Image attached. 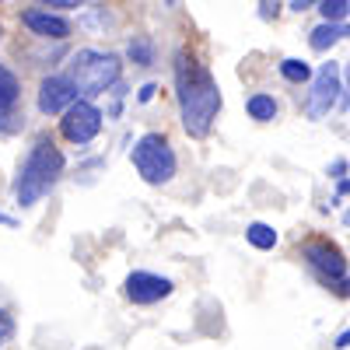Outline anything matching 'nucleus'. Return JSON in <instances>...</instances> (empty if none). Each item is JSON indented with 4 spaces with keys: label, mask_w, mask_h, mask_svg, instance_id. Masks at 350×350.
I'll return each mask as SVG.
<instances>
[{
    "label": "nucleus",
    "mask_w": 350,
    "mask_h": 350,
    "mask_svg": "<svg viewBox=\"0 0 350 350\" xmlns=\"http://www.w3.org/2000/svg\"><path fill=\"white\" fill-rule=\"evenodd\" d=\"M175 88H179V109L183 126L189 137H207L217 112H221V88L211 77V70L196 64L193 56L179 53L175 60Z\"/></svg>",
    "instance_id": "obj_1"
},
{
    "label": "nucleus",
    "mask_w": 350,
    "mask_h": 350,
    "mask_svg": "<svg viewBox=\"0 0 350 350\" xmlns=\"http://www.w3.org/2000/svg\"><path fill=\"white\" fill-rule=\"evenodd\" d=\"M60 172H64V154L56 151L49 140H39L36 148L28 151L25 165H21L18 186H14L18 203H21V207H32L36 200H42L53 189V183L60 179Z\"/></svg>",
    "instance_id": "obj_2"
},
{
    "label": "nucleus",
    "mask_w": 350,
    "mask_h": 350,
    "mask_svg": "<svg viewBox=\"0 0 350 350\" xmlns=\"http://www.w3.org/2000/svg\"><path fill=\"white\" fill-rule=\"evenodd\" d=\"M116 81H120V60H116L112 53L81 49L70 60V84L84 95H102Z\"/></svg>",
    "instance_id": "obj_3"
},
{
    "label": "nucleus",
    "mask_w": 350,
    "mask_h": 350,
    "mask_svg": "<svg viewBox=\"0 0 350 350\" xmlns=\"http://www.w3.org/2000/svg\"><path fill=\"white\" fill-rule=\"evenodd\" d=\"M133 168L140 172L144 183L151 186H161L175 175V151L172 144L161 137V133H148L133 144Z\"/></svg>",
    "instance_id": "obj_4"
},
{
    "label": "nucleus",
    "mask_w": 350,
    "mask_h": 350,
    "mask_svg": "<svg viewBox=\"0 0 350 350\" xmlns=\"http://www.w3.org/2000/svg\"><path fill=\"white\" fill-rule=\"evenodd\" d=\"M64 137L74 140V144H88V140H95L98 130H102V112L92 105V102H70L64 109V123H60Z\"/></svg>",
    "instance_id": "obj_5"
},
{
    "label": "nucleus",
    "mask_w": 350,
    "mask_h": 350,
    "mask_svg": "<svg viewBox=\"0 0 350 350\" xmlns=\"http://www.w3.org/2000/svg\"><path fill=\"white\" fill-rule=\"evenodd\" d=\"M336 98H340V67L336 64H323L319 74H315V84H312L308 120H323V116H329Z\"/></svg>",
    "instance_id": "obj_6"
},
{
    "label": "nucleus",
    "mask_w": 350,
    "mask_h": 350,
    "mask_svg": "<svg viewBox=\"0 0 350 350\" xmlns=\"http://www.w3.org/2000/svg\"><path fill=\"white\" fill-rule=\"evenodd\" d=\"M305 259H308V267L323 277L326 284H336V280L347 277V259H343V252H340L336 245H329V242H308V245H305Z\"/></svg>",
    "instance_id": "obj_7"
},
{
    "label": "nucleus",
    "mask_w": 350,
    "mask_h": 350,
    "mask_svg": "<svg viewBox=\"0 0 350 350\" xmlns=\"http://www.w3.org/2000/svg\"><path fill=\"white\" fill-rule=\"evenodd\" d=\"M168 295H172V280H165V277H158V273L137 270V273L126 277V298H130L133 305H154V301H161V298H168Z\"/></svg>",
    "instance_id": "obj_8"
},
{
    "label": "nucleus",
    "mask_w": 350,
    "mask_h": 350,
    "mask_svg": "<svg viewBox=\"0 0 350 350\" xmlns=\"http://www.w3.org/2000/svg\"><path fill=\"white\" fill-rule=\"evenodd\" d=\"M74 98H77V88L70 84V77H46V81L39 84V109H42L46 116L64 112Z\"/></svg>",
    "instance_id": "obj_9"
},
{
    "label": "nucleus",
    "mask_w": 350,
    "mask_h": 350,
    "mask_svg": "<svg viewBox=\"0 0 350 350\" xmlns=\"http://www.w3.org/2000/svg\"><path fill=\"white\" fill-rule=\"evenodd\" d=\"M28 28H32L36 36H42V39H67L70 36V21L67 18H60V14H49V11H25V18H21Z\"/></svg>",
    "instance_id": "obj_10"
},
{
    "label": "nucleus",
    "mask_w": 350,
    "mask_h": 350,
    "mask_svg": "<svg viewBox=\"0 0 350 350\" xmlns=\"http://www.w3.org/2000/svg\"><path fill=\"white\" fill-rule=\"evenodd\" d=\"M340 39H350V25H340V21H323L312 32V49H319V53H326L329 46H336Z\"/></svg>",
    "instance_id": "obj_11"
},
{
    "label": "nucleus",
    "mask_w": 350,
    "mask_h": 350,
    "mask_svg": "<svg viewBox=\"0 0 350 350\" xmlns=\"http://www.w3.org/2000/svg\"><path fill=\"white\" fill-rule=\"evenodd\" d=\"M18 95H21V84H18V77L4 67V64H0V105H14L18 102Z\"/></svg>",
    "instance_id": "obj_12"
},
{
    "label": "nucleus",
    "mask_w": 350,
    "mask_h": 350,
    "mask_svg": "<svg viewBox=\"0 0 350 350\" xmlns=\"http://www.w3.org/2000/svg\"><path fill=\"white\" fill-rule=\"evenodd\" d=\"M249 116H252V120H259V123H270L273 116H277V102L270 95H252L249 98Z\"/></svg>",
    "instance_id": "obj_13"
},
{
    "label": "nucleus",
    "mask_w": 350,
    "mask_h": 350,
    "mask_svg": "<svg viewBox=\"0 0 350 350\" xmlns=\"http://www.w3.org/2000/svg\"><path fill=\"white\" fill-rule=\"evenodd\" d=\"M245 239L256 245V249H273L277 245V231L270 228V224H249V231H245Z\"/></svg>",
    "instance_id": "obj_14"
},
{
    "label": "nucleus",
    "mask_w": 350,
    "mask_h": 350,
    "mask_svg": "<svg viewBox=\"0 0 350 350\" xmlns=\"http://www.w3.org/2000/svg\"><path fill=\"white\" fill-rule=\"evenodd\" d=\"M126 53H130V60H133L137 67H151V64H154V46H151V39H133Z\"/></svg>",
    "instance_id": "obj_15"
},
{
    "label": "nucleus",
    "mask_w": 350,
    "mask_h": 350,
    "mask_svg": "<svg viewBox=\"0 0 350 350\" xmlns=\"http://www.w3.org/2000/svg\"><path fill=\"white\" fill-rule=\"evenodd\" d=\"M280 74H284L291 84H301V81L312 77V67L301 64V60H284V64H280Z\"/></svg>",
    "instance_id": "obj_16"
},
{
    "label": "nucleus",
    "mask_w": 350,
    "mask_h": 350,
    "mask_svg": "<svg viewBox=\"0 0 350 350\" xmlns=\"http://www.w3.org/2000/svg\"><path fill=\"white\" fill-rule=\"evenodd\" d=\"M319 11H323L326 21H343V18L350 14V4H347V0H323V4H319Z\"/></svg>",
    "instance_id": "obj_17"
},
{
    "label": "nucleus",
    "mask_w": 350,
    "mask_h": 350,
    "mask_svg": "<svg viewBox=\"0 0 350 350\" xmlns=\"http://www.w3.org/2000/svg\"><path fill=\"white\" fill-rule=\"evenodd\" d=\"M11 333H14V323H11V315H8V312H0V347H4V343L11 340Z\"/></svg>",
    "instance_id": "obj_18"
},
{
    "label": "nucleus",
    "mask_w": 350,
    "mask_h": 350,
    "mask_svg": "<svg viewBox=\"0 0 350 350\" xmlns=\"http://www.w3.org/2000/svg\"><path fill=\"white\" fill-rule=\"evenodd\" d=\"M11 120H14V116H11V109H8V105H0V133H4V130H11Z\"/></svg>",
    "instance_id": "obj_19"
},
{
    "label": "nucleus",
    "mask_w": 350,
    "mask_h": 350,
    "mask_svg": "<svg viewBox=\"0 0 350 350\" xmlns=\"http://www.w3.org/2000/svg\"><path fill=\"white\" fill-rule=\"evenodd\" d=\"M42 4H49V8H81L84 0H42Z\"/></svg>",
    "instance_id": "obj_20"
},
{
    "label": "nucleus",
    "mask_w": 350,
    "mask_h": 350,
    "mask_svg": "<svg viewBox=\"0 0 350 350\" xmlns=\"http://www.w3.org/2000/svg\"><path fill=\"white\" fill-rule=\"evenodd\" d=\"M154 92H158L154 84H144V88H140V102H151V95H154Z\"/></svg>",
    "instance_id": "obj_21"
},
{
    "label": "nucleus",
    "mask_w": 350,
    "mask_h": 350,
    "mask_svg": "<svg viewBox=\"0 0 350 350\" xmlns=\"http://www.w3.org/2000/svg\"><path fill=\"white\" fill-rule=\"evenodd\" d=\"M333 347H336V350H343V347H350V329H347V333H340Z\"/></svg>",
    "instance_id": "obj_22"
},
{
    "label": "nucleus",
    "mask_w": 350,
    "mask_h": 350,
    "mask_svg": "<svg viewBox=\"0 0 350 350\" xmlns=\"http://www.w3.org/2000/svg\"><path fill=\"white\" fill-rule=\"evenodd\" d=\"M336 284H340V295L350 298V277H343V280H336Z\"/></svg>",
    "instance_id": "obj_23"
},
{
    "label": "nucleus",
    "mask_w": 350,
    "mask_h": 350,
    "mask_svg": "<svg viewBox=\"0 0 350 350\" xmlns=\"http://www.w3.org/2000/svg\"><path fill=\"white\" fill-rule=\"evenodd\" d=\"M308 4H312V0H295V4H291V8H295V11H305Z\"/></svg>",
    "instance_id": "obj_24"
},
{
    "label": "nucleus",
    "mask_w": 350,
    "mask_h": 350,
    "mask_svg": "<svg viewBox=\"0 0 350 350\" xmlns=\"http://www.w3.org/2000/svg\"><path fill=\"white\" fill-rule=\"evenodd\" d=\"M343 77H347V88H350V64H347V70H343Z\"/></svg>",
    "instance_id": "obj_25"
},
{
    "label": "nucleus",
    "mask_w": 350,
    "mask_h": 350,
    "mask_svg": "<svg viewBox=\"0 0 350 350\" xmlns=\"http://www.w3.org/2000/svg\"><path fill=\"white\" fill-rule=\"evenodd\" d=\"M343 224H350V211H347V214H343Z\"/></svg>",
    "instance_id": "obj_26"
},
{
    "label": "nucleus",
    "mask_w": 350,
    "mask_h": 350,
    "mask_svg": "<svg viewBox=\"0 0 350 350\" xmlns=\"http://www.w3.org/2000/svg\"><path fill=\"white\" fill-rule=\"evenodd\" d=\"M165 4H175V0H165Z\"/></svg>",
    "instance_id": "obj_27"
}]
</instances>
